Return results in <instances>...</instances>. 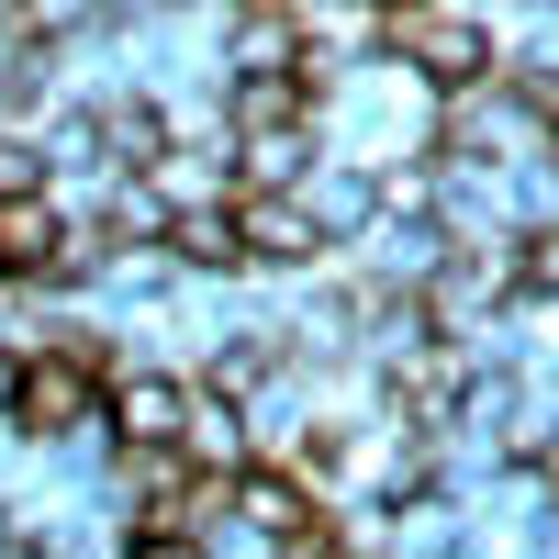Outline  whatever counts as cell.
Wrapping results in <instances>:
<instances>
[{"label": "cell", "mask_w": 559, "mask_h": 559, "mask_svg": "<svg viewBox=\"0 0 559 559\" xmlns=\"http://www.w3.org/2000/svg\"><path fill=\"white\" fill-rule=\"evenodd\" d=\"M0 426H12V437H45V448H57V437H90V426H102V381H90L79 358L45 347V358L12 369V403H0Z\"/></svg>", "instance_id": "1"}, {"label": "cell", "mask_w": 559, "mask_h": 559, "mask_svg": "<svg viewBox=\"0 0 559 559\" xmlns=\"http://www.w3.org/2000/svg\"><path fill=\"white\" fill-rule=\"evenodd\" d=\"M102 426H112L123 459H179L191 381H168V369H112V381H102Z\"/></svg>", "instance_id": "2"}, {"label": "cell", "mask_w": 559, "mask_h": 559, "mask_svg": "<svg viewBox=\"0 0 559 559\" xmlns=\"http://www.w3.org/2000/svg\"><path fill=\"white\" fill-rule=\"evenodd\" d=\"M236 258H247V269H313L324 247H313V224H302L292 202H247V191H236Z\"/></svg>", "instance_id": "3"}, {"label": "cell", "mask_w": 559, "mask_h": 559, "mask_svg": "<svg viewBox=\"0 0 559 559\" xmlns=\"http://www.w3.org/2000/svg\"><path fill=\"white\" fill-rule=\"evenodd\" d=\"M157 258H168V269H224V280H236V269H247V258H236V202H213V213H179Z\"/></svg>", "instance_id": "4"}, {"label": "cell", "mask_w": 559, "mask_h": 559, "mask_svg": "<svg viewBox=\"0 0 559 559\" xmlns=\"http://www.w3.org/2000/svg\"><path fill=\"white\" fill-rule=\"evenodd\" d=\"M515 292L559 302V224H526V236H515Z\"/></svg>", "instance_id": "5"}, {"label": "cell", "mask_w": 559, "mask_h": 559, "mask_svg": "<svg viewBox=\"0 0 559 559\" xmlns=\"http://www.w3.org/2000/svg\"><path fill=\"white\" fill-rule=\"evenodd\" d=\"M123 559H202V548H179V537H123Z\"/></svg>", "instance_id": "6"}, {"label": "cell", "mask_w": 559, "mask_h": 559, "mask_svg": "<svg viewBox=\"0 0 559 559\" xmlns=\"http://www.w3.org/2000/svg\"><path fill=\"white\" fill-rule=\"evenodd\" d=\"M0 559H45V548H34V537H23V526H12V537H0Z\"/></svg>", "instance_id": "7"}]
</instances>
